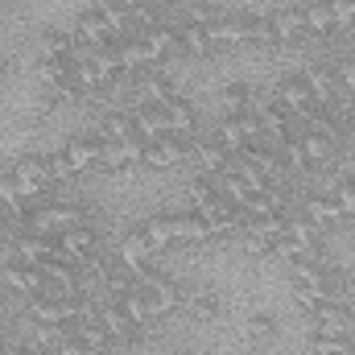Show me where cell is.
Listing matches in <instances>:
<instances>
[{"label": "cell", "mask_w": 355, "mask_h": 355, "mask_svg": "<svg viewBox=\"0 0 355 355\" xmlns=\"http://www.w3.org/2000/svg\"><path fill=\"white\" fill-rule=\"evenodd\" d=\"M190 149H194V141L166 132L162 141L145 145V170H170V166H178L182 157H190Z\"/></svg>", "instance_id": "obj_14"}, {"label": "cell", "mask_w": 355, "mask_h": 355, "mask_svg": "<svg viewBox=\"0 0 355 355\" xmlns=\"http://www.w3.org/2000/svg\"><path fill=\"white\" fill-rule=\"evenodd\" d=\"M302 17H306V33L310 37H331L335 29V8L331 0H302Z\"/></svg>", "instance_id": "obj_23"}, {"label": "cell", "mask_w": 355, "mask_h": 355, "mask_svg": "<svg viewBox=\"0 0 355 355\" xmlns=\"http://www.w3.org/2000/svg\"><path fill=\"white\" fill-rule=\"evenodd\" d=\"M170 227H174V244H207V240H219L198 211H178V215H170Z\"/></svg>", "instance_id": "obj_20"}, {"label": "cell", "mask_w": 355, "mask_h": 355, "mask_svg": "<svg viewBox=\"0 0 355 355\" xmlns=\"http://www.w3.org/2000/svg\"><path fill=\"white\" fill-rule=\"evenodd\" d=\"M331 67H335V79H339V95L355 99V58H339Z\"/></svg>", "instance_id": "obj_37"}, {"label": "cell", "mask_w": 355, "mask_h": 355, "mask_svg": "<svg viewBox=\"0 0 355 355\" xmlns=\"http://www.w3.org/2000/svg\"><path fill=\"white\" fill-rule=\"evenodd\" d=\"M46 355H91V352L83 347V343H79V339H75V335H71V339H62L54 352H46Z\"/></svg>", "instance_id": "obj_38"}, {"label": "cell", "mask_w": 355, "mask_h": 355, "mask_svg": "<svg viewBox=\"0 0 355 355\" xmlns=\"http://www.w3.org/2000/svg\"><path fill=\"white\" fill-rule=\"evenodd\" d=\"M0 355H4V352H0Z\"/></svg>", "instance_id": "obj_44"}, {"label": "cell", "mask_w": 355, "mask_h": 355, "mask_svg": "<svg viewBox=\"0 0 355 355\" xmlns=\"http://www.w3.org/2000/svg\"><path fill=\"white\" fill-rule=\"evenodd\" d=\"M99 166L107 174H132V170L145 166V145L141 141H112V145H103Z\"/></svg>", "instance_id": "obj_13"}, {"label": "cell", "mask_w": 355, "mask_h": 355, "mask_svg": "<svg viewBox=\"0 0 355 355\" xmlns=\"http://www.w3.org/2000/svg\"><path fill=\"white\" fill-rule=\"evenodd\" d=\"M310 318H314V331H339V335H355V306L347 302V297H331V302L310 306Z\"/></svg>", "instance_id": "obj_10"}, {"label": "cell", "mask_w": 355, "mask_h": 355, "mask_svg": "<svg viewBox=\"0 0 355 355\" xmlns=\"http://www.w3.org/2000/svg\"><path fill=\"white\" fill-rule=\"evenodd\" d=\"M244 335H248L252 343H265V339H272V335H277V314H272V310H257V314H248Z\"/></svg>", "instance_id": "obj_35"}, {"label": "cell", "mask_w": 355, "mask_h": 355, "mask_svg": "<svg viewBox=\"0 0 355 355\" xmlns=\"http://www.w3.org/2000/svg\"><path fill=\"white\" fill-rule=\"evenodd\" d=\"M182 314L194 318V322H211V318L223 314V302H219V293H211V289H186V293H182Z\"/></svg>", "instance_id": "obj_22"}, {"label": "cell", "mask_w": 355, "mask_h": 355, "mask_svg": "<svg viewBox=\"0 0 355 355\" xmlns=\"http://www.w3.org/2000/svg\"><path fill=\"white\" fill-rule=\"evenodd\" d=\"M272 95H277L293 116H297L302 107H310V103H314V99H310V87H306V79H302V75H285V79H277V83H272Z\"/></svg>", "instance_id": "obj_25"}, {"label": "cell", "mask_w": 355, "mask_h": 355, "mask_svg": "<svg viewBox=\"0 0 355 355\" xmlns=\"http://www.w3.org/2000/svg\"><path fill=\"white\" fill-rule=\"evenodd\" d=\"M141 232L149 236V244H153L157 252L174 248V227H170V215H149V219L141 223Z\"/></svg>", "instance_id": "obj_33"}, {"label": "cell", "mask_w": 355, "mask_h": 355, "mask_svg": "<svg viewBox=\"0 0 355 355\" xmlns=\"http://www.w3.org/2000/svg\"><path fill=\"white\" fill-rule=\"evenodd\" d=\"M265 132H261V120H257V112H227L219 124H215V141L236 157L244 145H252V141H261Z\"/></svg>", "instance_id": "obj_4"}, {"label": "cell", "mask_w": 355, "mask_h": 355, "mask_svg": "<svg viewBox=\"0 0 355 355\" xmlns=\"http://www.w3.org/2000/svg\"><path fill=\"white\" fill-rule=\"evenodd\" d=\"M257 95H261V91L252 87L248 79H227V83L219 87V103H223V112H252Z\"/></svg>", "instance_id": "obj_26"}, {"label": "cell", "mask_w": 355, "mask_h": 355, "mask_svg": "<svg viewBox=\"0 0 355 355\" xmlns=\"http://www.w3.org/2000/svg\"><path fill=\"white\" fill-rule=\"evenodd\" d=\"M289 277H293V297H297V306H318V302H331V297H347V289H352V272L339 265H293L289 268Z\"/></svg>", "instance_id": "obj_1"}, {"label": "cell", "mask_w": 355, "mask_h": 355, "mask_svg": "<svg viewBox=\"0 0 355 355\" xmlns=\"http://www.w3.org/2000/svg\"><path fill=\"white\" fill-rule=\"evenodd\" d=\"M58 257V244L54 236H37V232H17L8 240V261H21V265H50Z\"/></svg>", "instance_id": "obj_6"}, {"label": "cell", "mask_w": 355, "mask_h": 355, "mask_svg": "<svg viewBox=\"0 0 355 355\" xmlns=\"http://www.w3.org/2000/svg\"><path fill=\"white\" fill-rule=\"evenodd\" d=\"M0 79H4V62H0Z\"/></svg>", "instance_id": "obj_43"}, {"label": "cell", "mask_w": 355, "mask_h": 355, "mask_svg": "<svg viewBox=\"0 0 355 355\" xmlns=\"http://www.w3.org/2000/svg\"><path fill=\"white\" fill-rule=\"evenodd\" d=\"M162 8H178V4H186V0H157Z\"/></svg>", "instance_id": "obj_40"}, {"label": "cell", "mask_w": 355, "mask_h": 355, "mask_svg": "<svg viewBox=\"0 0 355 355\" xmlns=\"http://www.w3.org/2000/svg\"><path fill=\"white\" fill-rule=\"evenodd\" d=\"M302 79H306L310 99H314L318 107H331V103H339V99H343V95H339V79H335V67H327V62L306 67V71H302Z\"/></svg>", "instance_id": "obj_18"}, {"label": "cell", "mask_w": 355, "mask_h": 355, "mask_svg": "<svg viewBox=\"0 0 355 355\" xmlns=\"http://www.w3.org/2000/svg\"><path fill=\"white\" fill-rule=\"evenodd\" d=\"M79 46L75 29H46L42 33V58H71Z\"/></svg>", "instance_id": "obj_30"}, {"label": "cell", "mask_w": 355, "mask_h": 355, "mask_svg": "<svg viewBox=\"0 0 355 355\" xmlns=\"http://www.w3.org/2000/svg\"><path fill=\"white\" fill-rule=\"evenodd\" d=\"M103 137L99 132H87V137H71L58 153H62V162H67V170L79 178V174H87L91 166H99V157H103Z\"/></svg>", "instance_id": "obj_9"}, {"label": "cell", "mask_w": 355, "mask_h": 355, "mask_svg": "<svg viewBox=\"0 0 355 355\" xmlns=\"http://www.w3.org/2000/svg\"><path fill=\"white\" fill-rule=\"evenodd\" d=\"M95 322L112 335V343H116V347H132V343H137V335L145 331V327H137V322H132V318H128V314L107 297V293H103V297H99V306H95Z\"/></svg>", "instance_id": "obj_5"}, {"label": "cell", "mask_w": 355, "mask_h": 355, "mask_svg": "<svg viewBox=\"0 0 355 355\" xmlns=\"http://www.w3.org/2000/svg\"><path fill=\"white\" fill-rule=\"evenodd\" d=\"M54 244H58V257H67L71 265H87L99 257V248H103V236H99V227L95 223H79V227H67V232H58L54 236Z\"/></svg>", "instance_id": "obj_3"}, {"label": "cell", "mask_w": 355, "mask_h": 355, "mask_svg": "<svg viewBox=\"0 0 355 355\" xmlns=\"http://www.w3.org/2000/svg\"><path fill=\"white\" fill-rule=\"evenodd\" d=\"M211 50H232V46H248V12H223L207 25Z\"/></svg>", "instance_id": "obj_11"}, {"label": "cell", "mask_w": 355, "mask_h": 355, "mask_svg": "<svg viewBox=\"0 0 355 355\" xmlns=\"http://www.w3.org/2000/svg\"><path fill=\"white\" fill-rule=\"evenodd\" d=\"M162 116H166V128L174 132V137H186V141H198V112H194V103L178 91L174 99H166L162 103Z\"/></svg>", "instance_id": "obj_15"}, {"label": "cell", "mask_w": 355, "mask_h": 355, "mask_svg": "<svg viewBox=\"0 0 355 355\" xmlns=\"http://www.w3.org/2000/svg\"><path fill=\"white\" fill-rule=\"evenodd\" d=\"M112 302H116L137 327H149V322H153V314H149V297H145L141 289H132V293H124V297H112Z\"/></svg>", "instance_id": "obj_34"}, {"label": "cell", "mask_w": 355, "mask_h": 355, "mask_svg": "<svg viewBox=\"0 0 355 355\" xmlns=\"http://www.w3.org/2000/svg\"><path fill=\"white\" fill-rule=\"evenodd\" d=\"M248 46H277L268 12H248Z\"/></svg>", "instance_id": "obj_36"}, {"label": "cell", "mask_w": 355, "mask_h": 355, "mask_svg": "<svg viewBox=\"0 0 355 355\" xmlns=\"http://www.w3.org/2000/svg\"><path fill=\"white\" fill-rule=\"evenodd\" d=\"M207 54H211L207 25H178V58H207Z\"/></svg>", "instance_id": "obj_28"}, {"label": "cell", "mask_w": 355, "mask_h": 355, "mask_svg": "<svg viewBox=\"0 0 355 355\" xmlns=\"http://www.w3.org/2000/svg\"><path fill=\"white\" fill-rule=\"evenodd\" d=\"M0 318H4V297H0Z\"/></svg>", "instance_id": "obj_42"}, {"label": "cell", "mask_w": 355, "mask_h": 355, "mask_svg": "<svg viewBox=\"0 0 355 355\" xmlns=\"http://www.w3.org/2000/svg\"><path fill=\"white\" fill-rule=\"evenodd\" d=\"M75 339H79L91 355H107L112 347H116V343H112V335H107L95 318H79V322H75Z\"/></svg>", "instance_id": "obj_29"}, {"label": "cell", "mask_w": 355, "mask_h": 355, "mask_svg": "<svg viewBox=\"0 0 355 355\" xmlns=\"http://www.w3.org/2000/svg\"><path fill=\"white\" fill-rule=\"evenodd\" d=\"M306 347H310V355H355V335H339V331H310Z\"/></svg>", "instance_id": "obj_27"}, {"label": "cell", "mask_w": 355, "mask_h": 355, "mask_svg": "<svg viewBox=\"0 0 355 355\" xmlns=\"http://www.w3.org/2000/svg\"><path fill=\"white\" fill-rule=\"evenodd\" d=\"M297 145H302L306 162L318 170V166H327V162L335 157V145H339V141H331V137H318V132H302V137H297Z\"/></svg>", "instance_id": "obj_32"}, {"label": "cell", "mask_w": 355, "mask_h": 355, "mask_svg": "<svg viewBox=\"0 0 355 355\" xmlns=\"http://www.w3.org/2000/svg\"><path fill=\"white\" fill-rule=\"evenodd\" d=\"M103 4H116V8H141V4H157V0H103Z\"/></svg>", "instance_id": "obj_39"}, {"label": "cell", "mask_w": 355, "mask_h": 355, "mask_svg": "<svg viewBox=\"0 0 355 355\" xmlns=\"http://www.w3.org/2000/svg\"><path fill=\"white\" fill-rule=\"evenodd\" d=\"M12 182H17V190H21V198L25 202H46V198H54V178H50V166H46V157H37V153H25V157H17L12 162Z\"/></svg>", "instance_id": "obj_2"}, {"label": "cell", "mask_w": 355, "mask_h": 355, "mask_svg": "<svg viewBox=\"0 0 355 355\" xmlns=\"http://www.w3.org/2000/svg\"><path fill=\"white\" fill-rule=\"evenodd\" d=\"M75 37L87 42L91 50H103V46L116 42V37H112V25H107V17H103L99 4H91V8H83V12L75 17Z\"/></svg>", "instance_id": "obj_16"}, {"label": "cell", "mask_w": 355, "mask_h": 355, "mask_svg": "<svg viewBox=\"0 0 355 355\" xmlns=\"http://www.w3.org/2000/svg\"><path fill=\"white\" fill-rule=\"evenodd\" d=\"M302 215H306L318 232H331V227H343V223H347V219H343V207H339L331 194H322V190L302 194Z\"/></svg>", "instance_id": "obj_12"}, {"label": "cell", "mask_w": 355, "mask_h": 355, "mask_svg": "<svg viewBox=\"0 0 355 355\" xmlns=\"http://www.w3.org/2000/svg\"><path fill=\"white\" fill-rule=\"evenodd\" d=\"M116 261H120L124 268H132V272L141 277V272L157 268V248L149 244V236H145L141 227H132V232L116 244Z\"/></svg>", "instance_id": "obj_8"}, {"label": "cell", "mask_w": 355, "mask_h": 355, "mask_svg": "<svg viewBox=\"0 0 355 355\" xmlns=\"http://www.w3.org/2000/svg\"><path fill=\"white\" fill-rule=\"evenodd\" d=\"M194 162H198V174H211V178H219V174H227L232 170V153L215 141V137H207V141H194Z\"/></svg>", "instance_id": "obj_21"}, {"label": "cell", "mask_w": 355, "mask_h": 355, "mask_svg": "<svg viewBox=\"0 0 355 355\" xmlns=\"http://www.w3.org/2000/svg\"><path fill=\"white\" fill-rule=\"evenodd\" d=\"M4 285L12 293H25V297H42L46 293V272L37 265H21V261H8L4 265Z\"/></svg>", "instance_id": "obj_19"}, {"label": "cell", "mask_w": 355, "mask_h": 355, "mask_svg": "<svg viewBox=\"0 0 355 355\" xmlns=\"http://www.w3.org/2000/svg\"><path fill=\"white\" fill-rule=\"evenodd\" d=\"M4 219H8V211H4V202H0V223H4Z\"/></svg>", "instance_id": "obj_41"}, {"label": "cell", "mask_w": 355, "mask_h": 355, "mask_svg": "<svg viewBox=\"0 0 355 355\" xmlns=\"http://www.w3.org/2000/svg\"><path fill=\"white\" fill-rule=\"evenodd\" d=\"M268 21H272V37H277L281 50H297L302 42H310V33H306V17H302V4H281V8L268 12Z\"/></svg>", "instance_id": "obj_7"}, {"label": "cell", "mask_w": 355, "mask_h": 355, "mask_svg": "<svg viewBox=\"0 0 355 355\" xmlns=\"http://www.w3.org/2000/svg\"><path fill=\"white\" fill-rule=\"evenodd\" d=\"M132 132H137V141H141V145L162 141V137L170 132V128H166L162 107H137V112H132Z\"/></svg>", "instance_id": "obj_24"}, {"label": "cell", "mask_w": 355, "mask_h": 355, "mask_svg": "<svg viewBox=\"0 0 355 355\" xmlns=\"http://www.w3.org/2000/svg\"><path fill=\"white\" fill-rule=\"evenodd\" d=\"M99 137L112 145V141H137V132H132V112H107L103 120H99Z\"/></svg>", "instance_id": "obj_31"}, {"label": "cell", "mask_w": 355, "mask_h": 355, "mask_svg": "<svg viewBox=\"0 0 355 355\" xmlns=\"http://www.w3.org/2000/svg\"><path fill=\"white\" fill-rule=\"evenodd\" d=\"M141 50L149 67H162L170 54H178V25H153L141 33Z\"/></svg>", "instance_id": "obj_17"}]
</instances>
